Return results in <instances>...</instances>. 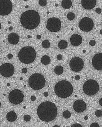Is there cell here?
I'll list each match as a JSON object with an SVG mask.
<instances>
[{"instance_id":"6da1fadb","label":"cell","mask_w":102,"mask_h":127,"mask_svg":"<svg viewBox=\"0 0 102 127\" xmlns=\"http://www.w3.org/2000/svg\"><path fill=\"white\" fill-rule=\"evenodd\" d=\"M37 114L42 121L49 122L54 120L57 114L55 105L50 102H43L40 104L37 109Z\"/></svg>"},{"instance_id":"7a4b0ae2","label":"cell","mask_w":102,"mask_h":127,"mask_svg":"<svg viewBox=\"0 0 102 127\" xmlns=\"http://www.w3.org/2000/svg\"><path fill=\"white\" fill-rule=\"evenodd\" d=\"M21 22L23 27L27 29L32 30L37 27L40 18L38 13L33 10L26 11L22 15Z\"/></svg>"},{"instance_id":"3957f363","label":"cell","mask_w":102,"mask_h":127,"mask_svg":"<svg viewBox=\"0 0 102 127\" xmlns=\"http://www.w3.org/2000/svg\"><path fill=\"white\" fill-rule=\"evenodd\" d=\"M73 87L69 82L66 81H62L57 83L55 87L56 95L62 98H67L72 95Z\"/></svg>"},{"instance_id":"277c9868","label":"cell","mask_w":102,"mask_h":127,"mask_svg":"<svg viewBox=\"0 0 102 127\" xmlns=\"http://www.w3.org/2000/svg\"><path fill=\"white\" fill-rule=\"evenodd\" d=\"M36 53L33 48L29 46L26 47L20 51L18 57L22 62L29 64L33 62L36 57Z\"/></svg>"},{"instance_id":"5b68a950","label":"cell","mask_w":102,"mask_h":127,"mask_svg":"<svg viewBox=\"0 0 102 127\" xmlns=\"http://www.w3.org/2000/svg\"><path fill=\"white\" fill-rule=\"evenodd\" d=\"M29 84L32 89L37 90L42 89L45 86L46 80L45 78L41 74L35 73L30 77Z\"/></svg>"},{"instance_id":"8992f818","label":"cell","mask_w":102,"mask_h":127,"mask_svg":"<svg viewBox=\"0 0 102 127\" xmlns=\"http://www.w3.org/2000/svg\"><path fill=\"white\" fill-rule=\"evenodd\" d=\"M99 85L96 81L89 80L86 81L83 85V90L86 94L91 96L96 94L99 91Z\"/></svg>"},{"instance_id":"52a82bcc","label":"cell","mask_w":102,"mask_h":127,"mask_svg":"<svg viewBox=\"0 0 102 127\" xmlns=\"http://www.w3.org/2000/svg\"><path fill=\"white\" fill-rule=\"evenodd\" d=\"M24 95L22 92L19 90L16 89L11 91L9 95V99L12 103L17 105L23 101Z\"/></svg>"},{"instance_id":"ba28073f","label":"cell","mask_w":102,"mask_h":127,"mask_svg":"<svg viewBox=\"0 0 102 127\" xmlns=\"http://www.w3.org/2000/svg\"><path fill=\"white\" fill-rule=\"evenodd\" d=\"M61 27L60 20L55 17L49 19L47 22L46 27L52 32H56L59 31Z\"/></svg>"},{"instance_id":"9c48e42d","label":"cell","mask_w":102,"mask_h":127,"mask_svg":"<svg viewBox=\"0 0 102 127\" xmlns=\"http://www.w3.org/2000/svg\"><path fill=\"white\" fill-rule=\"evenodd\" d=\"M12 9V4L9 0H0V15H7Z\"/></svg>"},{"instance_id":"30bf717a","label":"cell","mask_w":102,"mask_h":127,"mask_svg":"<svg viewBox=\"0 0 102 127\" xmlns=\"http://www.w3.org/2000/svg\"><path fill=\"white\" fill-rule=\"evenodd\" d=\"M94 26V22L88 17H84L82 19L79 23V27L82 31L88 32L92 29Z\"/></svg>"},{"instance_id":"8fae6325","label":"cell","mask_w":102,"mask_h":127,"mask_svg":"<svg viewBox=\"0 0 102 127\" xmlns=\"http://www.w3.org/2000/svg\"><path fill=\"white\" fill-rule=\"evenodd\" d=\"M14 67L9 63L3 64L0 67V73L1 75L4 77L11 76L14 74Z\"/></svg>"},{"instance_id":"7c38bea8","label":"cell","mask_w":102,"mask_h":127,"mask_svg":"<svg viewBox=\"0 0 102 127\" xmlns=\"http://www.w3.org/2000/svg\"><path fill=\"white\" fill-rule=\"evenodd\" d=\"M70 66L73 71L75 72H79L81 71L83 68V61L81 58L76 57L70 60Z\"/></svg>"},{"instance_id":"4fadbf2b","label":"cell","mask_w":102,"mask_h":127,"mask_svg":"<svg viewBox=\"0 0 102 127\" xmlns=\"http://www.w3.org/2000/svg\"><path fill=\"white\" fill-rule=\"evenodd\" d=\"M102 54L100 53L95 55L92 59V63L93 66L95 69L102 71Z\"/></svg>"},{"instance_id":"5bb4252c","label":"cell","mask_w":102,"mask_h":127,"mask_svg":"<svg viewBox=\"0 0 102 127\" xmlns=\"http://www.w3.org/2000/svg\"><path fill=\"white\" fill-rule=\"evenodd\" d=\"M73 108L74 110L78 113L82 112L86 109V104L82 100H77L74 103Z\"/></svg>"},{"instance_id":"9a60e30c","label":"cell","mask_w":102,"mask_h":127,"mask_svg":"<svg viewBox=\"0 0 102 127\" xmlns=\"http://www.w3.org/2000/svg\"><path fill=\"white\" fill-rule=\"evenodd\" d=\"M96 0H82V5L83 7L87 10H90L94 8L96 5Z\"/></svg>"},{"instance_id":"2e32d148","label":"cell","mask_w":102,"mask_h":127,"mask_svg":"<svg viewBox=\"0 0 102 127\" xmlns=\"http://www.w3.org/2000/svg\"><path fill=\"white\" fill-rule=\"evenodd\" d=\"M70 41L73 45L77 46L81 44L82 42V39L81 36L78 34H75L71 37Z\"/></svg>"},{"instance_id":"e0dca14e","label":"cell","mask_w":102,"mask_h":127,"mask_svg":"<svg viewBox=\"0 0 102 127\" xmlns=\"http://www.w3.org/2000/svg\"><path fill=\"white\" fill-rule=\"evenodd\" d=\"M8 40L9 42L11 44L16 45L19 42V37L16 33H12L9 35Z\"/></svg>"},{"instance_id":"ac0fdd59","label":"cell","mask_w":102,"mask_h":127,"mask_svg":"<svg viewBox=\"0 0 102 127\" xmlns=\"http://www.w3.org/2000/svg\"><path fill=\"white\" fill-rule=\"evenodd\" d=\"M6 117L7 120L10 122L15 121L17 119V116L16 113L13 111L8 112L7 115Z\"/></svg>"},{"instance_id":"d6986e66","label":"cell","mask_w":102,"mask_h":127,"mask_svg":"<svg viewBox=\"0 0 102 127\" xmlns=\"http://www.w3.org/2000/svg\"><path fill=\"white\" fill-rule=\"evenodd\" d=\"M72 1L69 0H64L62 3V6L65 9H68L72 6Z\"/></svg>"},{"instance_id":"ffe728a7","label":"cell","mask_w":102,"mask_h":127,"mask_svg":"<svg viewBox=\"0 0 102 127\" xmlns=\"http://www.w3.org/2000/svg\"><path fill=\"white\" fill-rule=\"evenodd\" d=\"M50 57L47 55L44 56L42 57L41 59L42 63L45 65L49 64L50 62Z\"/></svg>"},{"instance_id":"44dd1931","label":"cell","mask_w":102,"mask_h":127,"mask_svg":"<svg viewBox=\"0 0 102 127\" xmlns=\"http://www.w3.org/2000/svg\"><path fill=\"white\" fill-rule=\"evenodd\" d=\"M68 46V43L64 40H61L59 43L58 46L61 49H63L66 48Z\"/></svg>"},{"instance_id":"7402d4cb","label":"cell","mask_w":102,"mask_h":127,"mask_svg":"<svg viewBox=\"0 0 102 127\" xmlns=\"http://www.w3.org/2000/svg\"><path fill=\"white\" fill-rule=\"evenodd\" d=\"M55 72L58 75H61L63 72V68L61 66H58L55 69Z\"/></svg>"},{"instance_id":"603a6c76","label":"cell","mask_w":102,"mask_h":127,"mask_svg":"<svg viewBox=\"0 0 102 127\" xmlns=\"http://www.w3.org/2000/svg\"><path fill=\"white\" fill-rule=\"evenodd\" d=\"M42 44L43 47L46 48L49 47L50 46L49 42L47 40L43 41L42 42Z\"/></svg>"},{"instance_id":"cb8c5ba5","label":"cell","mask_w":102,"mask_h":127,"mask_svg":"<svg viewBox=\"0 0 102 127\" xmlns=\"http://www.w3.org/2000/svg\"><path fill=\"white\" fill-rule=\"evenodd\" d=\"M64 117L66 119H68L71 116V114L69 111L66 110L64 111L63 113Z\"/></svg>"},{"instance_id":"d4e9b609","label":"cell","mask_w":102,"mask_h":127,"mask_svg":"<svg viewBox=\"0 0 102 127\" xmlns=\"http://www.w3.org/2000/svg\"><path fill=\"white\" fill-rule=\"evenodd\" d=\"M75 15L73 13L69 12L68 13L67 15L68 19L70 20H73L74 18Z\"/></svg>"},{"instance_id":"484cf974","label":"cell","mask_w":102,"mask_h":127,"mask_svg":"<svg viewBox=\"0 0 102 127\" xmlns=\"http://www.w3.org/2000/svg\"><path fill=\"white\" fill-rule=\"evenodd\" d=\"M39 2L40 5L42 6H45L47 3V1L45 0H41L39 1Z\"/></svg>"},{"instance_id":"4316f807","label":"cell","mask_w":102,"mask_h":127,"mask_svg":"<svg viewBox=\"0 0 102 127\" xmlns=\"http://www.w3.org/2000/svg\"><path fill=\"white\" fill-rule=\"evenodd\" d=\"M95 115L96 116L98 117H101L102 115V112L101 110L96 111L95 112Z\"/></svg>"},{"instance_id":"83f0119b","label":"cell","mask_w":102,"mask_h":127,"mask_svg":"<svg viewBox=\"0 0 102 127\" xmlns=\"http://www.w3.org/2000/svg\"><path fill=\"white\" fill-rule=\"evenodd\" d=\"M24 119L25 121H30L31 119V117L28 115H25L24 117Z\"/></svg>"},{"instance_id":"f1b7e54d","label":"cell","mask_w":102,"mask_h":127,"mask_svg":"<svg viewBox=\"0 0 102 127\" xmlns=\"http://www.w3.org/2000/svg\"><path fill=\"white\" fill-rule=\"evenodd\" d=\"M90 127H99V125L96 123H94L90 125Z\"/></svg>"},{"instance_id":"f546056e","label":"cell","mask_w":102,"mask_h":127,"mask_svg":"<svg viewBox=\"0 0 102 127\" xmlns=\"http://www.w3.org/2000/svg\"><path fill=\"white\" fill-rule=\"evenodd\" d=\"M96 43L95 41L94 40H91L89 42L90 45L92 46L95 45L96 44Z\"/></svg>"},{"instance_id":"4dcf8cb0","label":"cell","mask_w":102,"mask_h":127,"mask_svg":"<svg viewBox=\"0 0 102 127\" xmlns=\"http://www.w3.org/2000/svg\"><path fill=\"white\" fill-rule=\"evenodd\" d=\"M71 127H82V126L78 124H76L72 125Z\"/></svg>"},{"instance_id":"1f68e13d","label":"cell","mask_w":102,"mask_h":127,"mask_svg":"<svg viewBox=\"0 0 102 127\" xmlns=\"http://www.w3.org/2000/svg\"><path fill=\"white\" fill-rule=\"evenodd\" d=\"M96 11L97 14H100L101 12V10L100 8H97L96 9Z\"/></svg>"},{"instance_id":"d6a6232c","label":"cell","mask_w":102,"mask_h":127,"mask_svg":"<svg viewBox=\"0 0 102 127\" xmlns=\"http://www.w3.org/2000/svg\"><path fill=\"white\" fill-rule=\"evenodd\" d=\"M57 58L58 60H61L62 59L63 57L61 55L59 54L57 56Z\"/></svg>"},{"instance_id":"836d02e7","label":"cell","mask_w":102,"mask_h":127,"mask_svg":"<svg viewBox=\"0 0 102 127\" xmlns=\"http://www.w3.org/2000/svg\"><path fill=\"white\" fill-rule=\"evenodd\" d=\"M36 98L35 96H31V99L32 101H34L35 100H36Z\"/></svg>"},{"instance_id":"e575fe53","label":"cell","mask_w":102,"mask_h":127,"mask_svg":"<svg viewBox=\"0 0 102 127\" xmlns=\"http://www.w3.org/2000/svg\"><path fill=\"white\" fill-rule=\"evenodd\" d=\"M27 72V70L26 68H24L22 70V72L24 73H25Z\"/></svg>"},{"instance_id":"d590c367","label":"cell","mask_w":102,"mask_h":127,"mask_svg":"<svg viewBox=\"0 0 102 127\" xmlns=\"http://www.w3.org/2000/svg\"><path fill=\"white\" fill-rule=\"evenodd\" d=\"M80 78V76L78 75L76 76L75 77V79L77 80H79Z\"/></svg>"},{"instance_id":"8d00e7d4","label":"cell","mask_w":102,"mask_h":127,"mask_svg":"<svg viewBox=\"0 0 102 127\" xmlns=\"http://www.w3.org/2000/svg\"><path fill=\"white\" fill-rule=\"evenodd\" d=\"M8 58L11 59L13 57V55L11 54H9L8 55Z\"/></svg>"},{"instance_id":"74e56055","label":"cell","mask_w":102,"mask_h":127,"mask_svg":"<svg viewBox=\"0 0 102 127\" xmlns=\"http://www.w3.org/2000/svg\"><path fill=\"white\" fill-rule=\"evenodd\" d=\"M44 95L45 96H47L48 95V93L47 92H46L44 93Z\"/></svg>"},{"instance_id":"f35d334b","label":"cell","mask_w":102,"mask_h":127,"mask_svg":"<svg viewBox=\"0 0 102 127\" xmlns=\"http://www.w3.org/2000/svg\"><path fill=\"white\" fill-rule=\"evenodd\" d=\"M102 98H101V99H100L99 100V102L101 106H102Z\"/></svg>"},{"instance_id":"ab89813d","label":"cell","mask_w":102,"mask_h":127,"mask_svg":"<svg viewBox=\"0 0 102 127\" xmlns=\"http://www.w3.org/2000/svg\"><path fill=\"white\" fill-rule=\"evenodd\" d=\"M41 36L39 35H38L37 36V38L38 39H41Z\"/></svg>"},{"instance_id":"60d3db41","label":"cell","mask_w":102,"mask_h":127,"mask_svg":"<svg viewBox=\"0 0 102 127\" xmlns=\"http://www.w3.org/2000/svg\"><path fill=\"white\" fill-rule=\"evenodd\" d=\"M13 29V28L12 27H11L9 28V30H11Z\"/></svg>"},{"instance_id":"b9f144b4","label":"cell","mask_w":102,"mask_h":127,"mask_svg":"<svg viewBox=\"0 0 102 127\" xmlns=\"http://www.w3.org/2000/svg\"><path fill=\"white\" fill-rule=\"evenodd\" d=\"M88 119V117L87 116H85V120H87Z\"/></svg>"},{"instance_id":"7bdbcfd3","label":"cell","mask_w":102,"mask_h":127,"mask_svg":"<svg viewBox=\"0 0 102 127\" xmlns=\"http://www.w3.org/2000/svg\"><path fill=\"white\" fill-rule=\"evenodd\" d=\"M1 25L0 23V29H1Z\"/></svg>"},{"instance_id":"ee69618b","label":"cell","mask_w":102,"mask_h":127,"mask_svg":"<svg viewBox=\"0 0 102 127\" xmlns=\"http://www.w3.org/2000/svg\"><path fill=\"white\" fill-rule=\"evenodd\" d=\"M7 85L8 86H9L10 85V84H7Z\"/></svg>"},{"instance_id":"f6af8a7d","label":"cell","mask_w":102,"mask_h":127,"mask_svg":"<svg viewBox=\"0 0 102 127\" xmlns=\"http://www.w3.org/2000/svg\"><path fill=\"white\" fill-rule=\"evenodd\" d=\"M20 79L21 80H22L23 79V78H20Z\"/></svg>"},{"instance_id":"bcb514c9","label":"cell","mask_w":102,"mask_h":127,"mask_svg":"<svg viewBox=\"0 0 102 127\" xmlns=\"http://www.w3.org/2000/svg\"><path fill=\"white\" fill-rule=\"evenodd\" d=\"M54 127H60L59 126L57 125H55L54 126Z\"/></svg>"},{"instance_id":"7dc6e473","label":"cell","mask_w":102,"mask_h":127,"mask_svg":"<svg viewBox=\"0 0 102 127\" xmlns=\"http://www.w3.org/2000/svg\"><path fill=\"white\" fill-rule=\"evenodd\" d=\"M1 103L0 102V107L1 106Z\"/></svg>"},{"instance_id":"c3c4849f","label":"cell","mask_w":102,"mask_h":127,"mask_svg":"<svg viewBox=\"0 0 102 127\" xmlns=\"http://www.w3.org/2000/svg\"><path fill=\"white\" fill-rule=\"evenodd\" d=\"M24 108H26V107H25V106H24Z\"/></svg>"}]
</instances>
